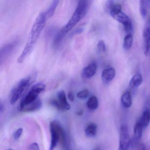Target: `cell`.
I'll use <instances>...</instances> for the list:
<instances>
[{"mask_svg": "<svg viewBox=\"0 0 150 150\" xmlns=\"http://www.w3.org/2000/svg\"><path fill=\"white\" fill-rule=\"evenodd\" d=\"M45 88V85L42 82L37 83L33 86L29 92L21 101L20 109H21L25 106L33 102L38 98V96L43 92Z\"/></svg>", "mask_w": 150, "mask_h": 150, "instance_id": "cell-6", "label": "cell"}, {"mask_svg": "<svg viewBox=\"0 0 150 150\" xmlns=\"http://www.w3.org/2000/svg\"><path fill=\"white\" fill-rule=\"evenodd\" d=\"M89 92L88 89H86L80 91L77 93L78 98L81 99H84L86 98L89 95Z\"/></svg>", "mask_w": 150, "mask_h": 150, "instance_id": "cell-24", "label": "cell"}, {"mask_svg": "<svg viewBox=\"0 0 150 150\" xmlns=\"http://www.w3.org/2000/svg\"><path fill=\"white\" fill-rule=\"evenodd\" d=\"M59 2V1L58 0H54L51 2L50 6L45 12L47 19L52 17V16L54 15L55 10Z\"/></svg>", "mask_w": 150, "mask_h": 150, "instance_id": "cell-19", "label": "cell"}, {"mask_svg": "<svg viewBox=\"0 0 150 150\" xmlns=\"http://www.w3.org/2000/svg\"><path fill=\"white\" fill-rule=\"evenodd\" d=\"M97 49L99 52H105L106 51V45L104 42L103 40H100L97 45Z\"/></svg>", "mask_w": 150, "mask_h": 150, "instance_id": "cell-25", "label": "cell"}, {"mask_svg": "<svg viewBox=\"0 0 150 150\" xmlns=\"http://www.w3.org/2000/svg\"><path fill=\"white\" fill-rule=\"evenodd\" d=\"M67 34V33L66 32L64 28H63L60 30V31L58 33L57 35H56V37H55L54 41V46H57V45H59V43L62 42V40L64 39Z\"/></svg>", "mask_w": 150, "mask_h": 150, "instance_id": "cell-23", "label": "cell"}, {"mask_svg": "<svg viewBox=\"0 0 150 150\" xmlns=\"http://www.w3.org/2000/svg\"><path fill=\"white\" fill-rule=\"evenodd\" d=\"M97 129V126L96 124L94 123H90L88 125L85 129V134L88 137H93L96 136Z\"/></svg>", "mask_w": 150, "mask_h": 150, "instance_id": "cell-14", "label": "cell"}, {"mask_svg": "<svg viewBox=\"0 0 150 150\" xmlns=\"http://www.w3.org/2000/svg\"><path fill=\"white\" fill-rule=\"evenodd\" d=\"M150 8V0L140 1H139V11L142 17L145 18Z\"/></svg>", "mask_w": 150, "mask_h": 150, "instance_id": "cell-15", "label": "cell"}, {"mask_svg": "<svg viewBox=\"0 0 150 150\" xmlns=\"http://www.w3.org/2000/svg\"><path fill=\"white\" fill-rule=\"evenodd\" d=\"M130 143L128 126L126 125H122L120 128L119 149L122 150H128Z\"/></svg>", "mask_w": 150, "mask_h": 150, "instance_id": "cell-7", "label": "cell"}, {"mask_svg": "<svg viewBox=\"0 0 150 150\" xmlns=\"http://www.w3.org/2000/svg\"><path fill=\"white\" fill-rule=\"evenodd\" d=\"M115 70L112 67L104 69L102 73L101 79L104 84H108L112 80L115 76Z\"/></svg>", "mask_w": 150, "mask_h": 150, "instance_id": "cell-11", "label": "cell"}, {"mask_svg": "<svg viewBox=\"0 0 150 150\" xmlns=\"http://www.w3.org/2000/svg\"><path fill=\"white\" fill-rule=\"evenodd\" d=\"M97 66L96 63L93 62L83 68L82 71V76L85 79H90L96 73Z\"/></svg>", "mask_w": 150, "mask_h": 150, "instance_id": "cell-10", "label": "cell"}, {"mask_svg": "<svg viewBox=\"0 0 150 150\" xmlns=\"http://www.w3.org/2000/svg\"><path fill=\"white\" fill-rule=\"evenodd\" d=\"M143 126L139 122V121L135 124L134 128V139L133 140L135 142H137L140 139L142 136L143 131Z\"/></svg>", "mask_w": 150, "mask_h": 150, "instance_id": "cell-18", "label": "cell"}, {"mask_svg": "<svg viewBox=\"0 0 150 150\" xmlns=\"http://www.w3.org/2000/svg\"><path fill=\"white\" fill-rule=\"evenodd\" d=\"M50 131L51 144L49 150H54L62 138L66 136V133L60 124L56 121L50 123Z\"/></svg>", "mask_w": 150, "mask_h": 150, "instance_id": "cell-5", "label": "cell"}, {"mask_svg": "<svg viewBox=\"0 0 150 150\" xmlns=\"http://www.w3.org/2000/svg\"><path fill=\"white\" fill-rule=\"evenodd\" d=\"M141 124L143 128L147 127L150 122V112L148 111H144L140 119L138 120Z\"/></svg>", "mask_w": 150, "mask_h": 150, "instance_id": "cell-20", "label": "cell"}, {"mask_svg": "<svg viewBox=\"0 0 150 150\" xmlns=\"http://www.w3.org/2000/svg\"><path fill=\"white\" fill-rule=\"evenodd\" d=\"M42 103L41 100L38 98L33 102L25 106L24 108L20 110L23 112H33L39 110L42 108Z\"/></svg>", "mask_w": 150, "mask_h": 150, "instance_id": "cell-12", "label": "cell"}, {"mask_svg": "<svg viewBox=\"0 0 150 150\" xmlns=\"http://www.w3.org/2000/svg\"><path fill=\"white\" fill-rule=\"evenodd\" d=\"M94 150H100V149H99L98 148H96V149H95Z\"/></svg>", "mask_w": 150, "mask_h": 150, "instance_id": "cell-34", "label": "cell"}, {"mask_svg": "<svg viewBox=\"0 0 150 150\" xmlns=\"http://www.w3.org/2000/svg\"><path fill=\"white\" fill-rule=\"evenodd\" d=\"M33 78L31 76H28L21 80L17 85L15 87L11 92L10 103L14 105L16 102L24 95L28 88L30 86L31 83L33 82Z\"/></svg>", "mask_w": 150, "mask_h": 150, "instance_id": "cell-4", "label": "cell"}, {"mask_svg": "<svg viewBox=\"0 0 150 150\" xmlns=\"http://www.w3.org/2000/svg\"><path fill=\"white\" fill-rule=\"evenodd\" d=\"M143 38L144 54L145 56H147L150 50V16L144 28Z\"/></svg>", "mask_w": 150, "mask_h": 150, "instance_id": "cell-8", "label": "cell"}, {"mask_svg": "<svg viewBox=\"0 0 150 150\" xmlns=\"http://www.w3.org/2000/svg\"><path fill=\"white\" fill-rule=\"evenodd\" d=\"M16 43H9L4 45L0 51V62L2 64L12 54L16 46Z\"/></svg>", "mask_w": 150, "mask_h": 150, "instance_id": "cell-9", "label": "cell"}, {"mask_svg": "<svg viewBox=\"0 0 150 150\" xmlns=\"http://www.w3.org/2000/svg\"><path fill=\"white\" fill-rule=\"evenodd\" d=\"M47 20L45 12H42L38 15L32 26L26 46L34 49L38 39L45 26Z\"/></svg>", "mask_w": 150, "mask_h": 150, "instance_id": "cell-1", "label": "cell"}, {"mask_svg": "<svg viewBox=\"0 0 150 150\" xmlns=\"http://www.w3.org/2000/svg\"><path fill=\"white\" fill-rule=\"evenodd\" d=\"M121 102L124 107L126 108H130L132 104L131 95L129 91L124 93L121 97Z\"/></svg>", "mask_w": 150, "mask_h": 150, "instance_id": "cell-16", "label": "cell"}, {"mask_svg": "<svg viewBox=\"0 0 150 150\" xmlns=\"http://www.w3.org/2000/svg\"><path fill=\"white\" fill-rule=\"evenodd\" d=\"M148 111L150 112V94L146 100L144 107V111Z\"/></svg>", "mask_w": 150, "mask_h": 150, "instance_id": "cell-27", "label": "cell"}, {"mask_svg": "<svg viewBox=\"0 0 150 150\" xmlns=\"http://www.w3.org/2000/svg\"><path fill=\"white\" fill-rule=\"evenodd\" d=\"M50 104L52 107H54V108L57 109L58 110H62L61 106H60V103H59L58 100H55V99H53V100H51L50 102Z\"/></svg>", "mask_w": 150, "mask_h": 150, "instance_id": "cell-26", "label": "cell"}, {"mask_svg": "<svg viewBox=\"0 0 150 150\" xmlns=\"http://www.w3.org/2000/svg\"><path fill=\"white\" fill-rule=\"evenodd\" d=\"M143 81L142 75L139 74H137L131 79L129 87L131 88H137L141 85Z\"/></svg>", "mask_w": 150, "mask_h": 150, "instance_id": "cell-17", "label": "cell"}, {"mask_svg": "<svg viewBox=\"0 0 150 150\" xmlns=\"http://www.w3.org/2000/svg\"><path fill=\"white\" fill-rule=\"evenodd\" d=\"M133 37L131 33L128 34L124 39L123 47L125 50H129L131 48L133 43Z\"/></svg>", "mask_w": 150, "mask_h": 150, "instance_id": "cell-22", "label": "cell"}, {"mask_svg": "<svg viewBox=\"0 0 150 150\" xmlns=\"http://www.w3.org/2000/svg\"><path fill=\"white\" fill-rule=\"evenodd\" d=\"M13 150V149H8V150Z\"/></svg>", "mask_w": 150, "mask_h": 150, "instance_id": "cell-35", "label": "cell"}, {"mask_svg": "<svg viewBox=\"0 0 150 150\" xmlns=\"http://www.w3.org/2000/svg\"><path fill=\"white\" fill-rule=\"evenodd\" d=\"M83 30H84V28H79L77 29H76V30L74 32L73 35H74V34H80V33H82Z\"/></svg>", "mask_w": 150, "mask_h": 150, "instance_id": "cell-31", "label": "cell"}, {"mask_svg": "<svg viewBox=\"0 0 150 150\" xmlns=\"http://www.w3.org/2000/svg\"><path fill=\"white\" fill-rule=\"evenodd\" d=\"M57 97L62 110H69L71 108V106L67 101L66 95L64 90H60L58 92Z\"/></svg>", "mask_w": 150, "mask_h": 150, "instance_id": "cell-13", "label": "cell"}, {"mask_svg": "<svg viewBox=\"0 0 150 150\" xmlns=\"http://www.w3.org/2000/svg\"><path fill=\"white\" fill-rule=\"evenodd\" d=\"M114 3L110 8L109 13L115 20L123 24L125 31L128 34L131 33L132 26L130 19L127 15L122 12V6L120 4L115 3V1Z\"/></svg>", "mask_w": 150, "mask_h": 150, "instance_id": "cell-3", "label": "cell"}, {"mask_svg": "<svg viewBox=\"0 0 150 150\" xmlns=\"http://www.w3.org/2000/svg\"><path fill=\"white\" fill-rule=\"evenodd\" d=\"M67 96H68V99L71 101L73 102L74 101V96L73 93L72 92H70L68 93Z\"/></svg>", "mask_w": 150, "mask_h": 150, "instance_id": "cell-30", "label": "cell"}, {"mask_svg": "<svg viewBox=\"0 0 150 150\" xmlns=\"http://www.w3.org/2000/svg\"><path fill=\"white\" fill-rule=\"evenodd\" d=\"M86 104L87 106L89 109L95 110L98 108L99 102L96 96H92L89 98Z\"/></svg>", "mask_w": 150, "mask_h": 150, "instance_id": "cell-21", "label": "cell"}, {"mask_svg": "<svg viewBox=\"0 0 150 150\" xmlns=\"http://www.w3.org/2000/svg\"><path fill=\"white\" fill-rule=\"evenodd\" d=\"M83 111L82 110H78L77 112V114L78 115L81 116L83 115Z\"/></svg>", "mask_w": 150, "mask_h": 150, "instance_id": "cell-32", "label": "cell"}, {"mask_svg": "<svg viewBox=\"0 0 150 150\" xmlns=\"http://www.w3.org/2000/svg\"><path fill=\"white\" fill-rule=\"evenodd\" d=\"M29 149L30 150H40L39 145L37 143H33L29 146Z\"/></svg>", "mask_w": 150, "mask_h": 150, "instance_id": "cell-29", "label": "cell"}, {"mask_svg": "<svg viewBox=\"0 0 150 150\" xmlns=\"http://www.w3.org/2000/svg\"><path fill=\"white\" fill-rule=\"evenodd\" d=\"M3 109H4V106L2 105V103L1 104V106H0V110H1V112H2L3 111Z\"/></svg>", "mask_w": 150, "mask_h": 150, "instance_id": "cell-33", "label": "cell"}, {"mask_svg": "<svg viewBox=\"0 0 150 150\" xmlns=\"http://www.w3.org/2000/svg\"><path fill=\"white\" fill-rule=\"evenodd\" d=\"M89 3L90 1L86 0L79 1L75 12L66 25L63 28L67 33H68L79 22L86 16L88 11Z\"/></svg>", "mask_w": 150, "mask_h": 150, "instance_id": "cell-2", "label": "cell"}, {"mask_svg": "<svg viewBox=\"0 0 150 150\" xmlns=\"http://www.w3.org/2000/svg\"><path fill=\"white\" fill-rule=\"evenodd\" d=\"M23 132V128H19L18 129H17L16 131L14 133V138L16 140H18L19 139L21 136Z\"/></svg>", "mask_w": 150, "mask_h": 150, "instance_id": "cell-28", "label": "cell"}]
</instances>
